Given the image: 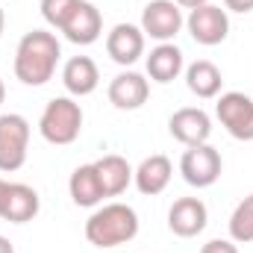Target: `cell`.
Returning <instances> with one entry per match:
<instances>
[{
	"label": "cell",
	"mask_w": 253,
	"mask_h": 253,
	"mask_svg": "<svg viewBox=\"0 0 253 253\" xmlns=\"http://www.w3.org/2000/svg\"><path fill=\"white\" fill-rule=\"evenodd\" d=\"M0 253H15V245H12L6 236H0Z\"/></svg>",
	"instance_id": "obj_27"
},
{
	"label": "cell",
	"mask_w": 253,
	"mask_h": 253,
	"mask_svg": "<svg viewBox=\"0 0 253 253\" xmlns=\"http://www.w3.org/2000/svg\"><path fill=\"white\" fill-rule=\"evenodd\" d=\"M138 236V215L126 203H106L85 221V239L94 248H118Z\"/></svg>",
	"instance_id": "obj_2"
},
{
	"label": "cell",
	"mask_w": 253,
	"mask_h": 253,
	"mask_svg": "<svg viewBox=\"0 0 253 253\" xmlns=\"http://www.w3.org/2000/svg\"><path fill=\"white\" fill-rule=\"evenodd\" d=\"M68 191H71V200H74L77 206H85V209L97 206V203L106 197L103 189H100V180H97L94 162H91V165H80V168H74V174H71V180H68Z\"/></svg>",
	"instance_id": "obj_20"
},
{
	"label": "cell",
	"mask_w": 253,
	"mask_h": 253,
	"mask_svg": "<svg viewBox=\"0 0 253 253\" xmlns=\"http://www.w3.org/2000/svg\"><path fill=\"white\" fill-rule=\"evenodd\" d=\"M62 56V44L47 30H33L18 42L15 50V77L24 85H44L53 80L56 65Z\"/></svg>",
	"instance_id": "obj_1"
},
{
	"label": "cell",
	"mask_w": 253,
	"mask_h": 253,
	"mask_svg": "<svg viewBox=\"0 0 253 253\" xmlns=\"http://www.w3.org/2000/svg\"><path fill=\"white\" fill-rule=\"evenodd\" d=\"M186 85L191 94H197L200 100H212L221 94L224 77L218 71V65H212L209 59H197L186 68Z\"/></svg>",
	"instance_id": "obj_19"
},
{
	"label": "cell",
	"mask_w": 253,
	"mask_h": 253,
	"mask_svg": "<svg viewBox=\"0 0 253 253\" xmlns=\"http://www.w3.org/2000/svg\"><path fill=\"white\" fill-rule=\"evenodd\" d=\"M106 53L118 65H135L144 56V33L135 24H115L106 36Z\"/></svg>",
	"instance_id": "obj_13"
},
{
	"label": "cell",
	"mask_w": 253,
	"mask_h": 253,
	"mask_svg": "<svg viewBox=\"0 0 253 253\" xmlns=\"http://www.w3.org/2000/svg\"><path fill=\"white\" fill-rule=\"evenodd\" d=\"M39 132L50 144H59V147L74 144L80 138V132H83V109H80V103L74 97H53L44 106L42 118H39Z\"/></svg>",
	"instance_id": "obj_3"
},
{
	"label": "cell",
	"mask_w": 253,
	"mask_h": 253,
	"mask_svg": "<svg viewBox=\"0 0 253 253\" xmlns=\"http://www.w3.org/2000/svg\"><path fill=\"white\" fill-rule=\"evenodd\" d=\"M6 100V85H3V80H0V103Z\"/></svg>",
	"instance_id": "obj_29"
},
{
	"label": "cell",
	"mask_w": 253,
	"mask_h": 253,
	"mask_svg": "<svg viewBox=\"0 0 253 253\" xmlns=\"http://www.w3.org/2000/svg\"><path fill=\"white\" fill-rule=\"evenodd\" d=\"M206 221H209V209H206V203L200 197H180L168 209V227L180 239L200 236L206 230Z\"/></svg>",
	"instance_id": "obj_11"
},
{
	"label": "cell",
	"mask_w": 253,
	"mask_h": 253,
	"mask_svg": "<svg viewBox=\"0 0 253 253\" xmlns=\"http://www.w3.org/2000/svg\"><path fill=\"white\" fill-rule=\"evenodd\" d=\"M30 147V121L18 112L0 115V171L12 174L24 168Z\"/></svg>",
	"instance_id": "obj_4"
},
{
	"label": "cell",
	"mask_w": 253,
	"mask_h": 253,
	"mask_svg": "<svg viewBox=\"0 0 253 253\" xmlns=\"http://www.w3.org/2000/svg\"><path fill=\"white\" fill-rule=\"evenodd\" d=\"M224 9H227V12L248 15V12H253V0H224Z\"/></svg>",
	"instance_id": "obj_24"
},
{
	"label": "cell",
	"mask_w": 253,
	"mask_h": 253,
	"mask_svg": "<svg viewBox=\"0 0 253 253\" xmlns=\"http://www.w3.org/2000/svg\"><path fill=\"white\" fill-rule=\"evenodd\" d=\"M186 27H189V36L203 47H215L230 36L227 9H221L215 3H203L197 9H191L189 18H186Z\"/></svg>",
	"instance_id": "obj_7"
},
{
	"label": "cell",
	"mask_w": 253,
	"mask_h": 253,
	"mask_svg": "<svg viewBox=\"0 0 253 253\" xmlns=\"http://www.w3.org/2000/svg\"><path fill=\"white\" fill-rule=\"evenodd\" d=\"M230 239L236 245L253 242V194H248L230 215Z\"/></svg>",
	"instance_id": "obj_21"
},
{
	"label": "cell",
	"mask_w": 253,
	"mask_h": 253,
	"mask_svg": "<svg viewBox=\"0 0 253 253\" xmlns=\"http://www.w3.org/2000/svg\"><path fill=\"white\" fill-rule=\"evenodd\" d=\"M94 171H97V180H100V189L106 197H118L124 194L126 186L132 183V165L126 162L124 156L118 153H106L94 162Z\"/></svg>",
	"instance_id": "obj_16"
},
{
	"label": "cell",
	"mask_w": 253,
	"mask_h": 253,
	"mask_svg": "<svg viewBox=\"0 0 253 253\" xmlns=\"http://www.w3.org/2000/svg\"><path fill=\"white\" fill-rule=\"evenodd\" d=\"M171 177H174V165H171V159H168L165 153H153V156H147V159L132 171V183H135V189L141 191V194H147V197L162 194V191L168 189Z\"/></svg>",
	"instance_id": "obj_14"
},
{
	"label": "cell",
	"mask_w": 253,
	"mask_h": 253,
	"mask_svg": "<svg viewBox=\"0 0 253 253\" xmlns=\"http://www.w3.org/2000/svg\"><path fill=\"white\" fill-rule=\"evenodd\" d=\"M174 3H177V6H180V9H197V6H203V3H209V0H174Z\"/></svg>",
	"instance_id": "obj_25"
},
{
	"label": "cell",
	"mask_w": 253,
	"mask_h": 253,
	"mask_svg": "<svg viewBox=\"0 0 253 253\" xmlns=\"http://www.w3.org/2000/svg\"><path fill=\"white\" fill-rule=\"evenodd\" d=\"M200 253H239V248L233 239H212L200 248Z\"/></svg>",
	"instance_id": "obj_23"
},
{
	"label": "cell",
	"mask_w": 253,
	"mask_h": 253,
	"mask_svg": "<svg viewBox=\"0 0 253 253\" xmlns=\"http://www.w3.org/2000/svg\"><path fill=\"white\" fill-rule=\"evenodd\" d=\"M62 85L71 97H88L100 85V71H97L94 59H88V56L68 59L62 68Z\"/></svg>",
	"instance_id": "obj_15"
},
{
	"label": "cell",
	"mask_w": 253,
	"mask_h": 253,
	"mask_svg": "<svg viewBox=\"0 0 253 253\" xmlns=\"http://www.w3.org/2000/svg\"><path fill=\"white\" fill-rule=\"evenodd\" d=\"M186 18H183V9L174 3V0H150L141 12V33L144 39H156L159 44L162 42H171L180 30H183Z\"/></svg>",
	"instance_id": "obj_8"
},
{
	"label": "cell",
	"mask_w": 253,
	"mask_h": 253,
	"mask_svg": "<svg viewBox=\"0 0 253 253\" xmlns=\"http://www.w3.org/2000/svg\"><path fill=\"white\" fill-rule=\"evenodd\" d=\"M224 171V159L221 153L206 141V144H194V147H186V153L180 156V174L183 180L194 186V189H209L218 183Z\"/></svg>",
	"instance_id": "obj_5"
},
{
	"label": "cell",
	"mask_w": 253,
	"mask_h": 253,
	"mask_svg": "<svg viewBox=\"0 0 253 253\" xmlns=\"http://www.w3.org/2000/svg\"><path fill=\"white\" fill-rule=\"evenodd\" d=\"M215 115L233 138L253 141V97L242 94V91H227L218 97Z\"/></svg>",
	"instance_id": "obj_6"
},
{
	"label": "cell",
	"mask_w": 253,
	"mask_h": 253,
	"mask_svg": "<svg viewBox=\"0 0 253 253\" xmlns=\"http://www.w3.org/2000/svg\"><path fill=\"white\" fill-rule=\"evenodd\" d=\"M3 27H6V15H3V6H0V36H3Z\"/></svg>",
	"instance_id": "obj_28"
},
{
	"label": "cell",
	"mask_w": 253,
	"mask_h": 253,
	"mask_svg": "<svg viewBox=\"0 0 253 253\" xmlns=\"http://www.w3.org/2000/svg\"><path fill=\"white\" fill-rule=\"evenodd\" d=\"M39 206H42V200H39V191L33 189V186H27V183H12L0 218L9 221V224H27V221H33V218L39 215Z\"/></svg>",
	"instance_id": "obj_17"
},
{
	"label": "cell",
	"mask_w": 253,
	"mask_h": 253,
	"mask_svg": "<svg viewBox=\"0 0 253 253\" xmlns=\"http://www.w3.org/2000/svg\"><path fill=\"white\" fill-rule=\"evenodd\" d=\"M80 0H42L39 9H42V18L53 27V30H62V24L68 21V15L74 12Z\"/></svg>",
	"instance_id": "obj_22"
},
{
	"label": "cell",
	"mask_w": 253,
	"mask_h": 253,
	"mask_svg": "<svg viewBox=\"0 0 253 253\" xmlns=\"http://www.w3.org/2000/svg\"><path fill=\"white\" fill-rule=\"evenodd\" d=\"M9 186H12V183H6V180L0 177V215H3V206H6V194H9Z\"/></svg>",
	"instance_id": "obj_26"
},
{
	"label": "cell",
	"mask_w": 253,
	"mask_h": 253,
	"mask_svg": "<svg viewBox=\"0 0 253 253\" xmlns=\"http://www.w3.org/2000/svg\"><path fill=\"white\" fill-rule=\"evenodd\" d=\"M59 33H62L71 44H83V47L85 44H94L100 39V33H103V15H100V9L94 3L80 0L74 6V12L68 15V21L62 24Z\"/></svg>",
	"instance_id": "obj_9"
},
{
	"label": "cell",
	"mask_w": 253,
	"mask_h": 253,
	"mask_svg": "<svg viewBox=\"0 0 253 253\" xmlns=\"http://www.w3.org/2000/svg\"><path fill=\"white\" fill-rule=\"evenodd\" d=\"M109 103L115 106V109H121V112H135V109H141L144 103H147V97H150V83L144 80V74H138V71H124V74H118L112 83H109Z\"/></svg>",
	"instance_id": "obj_12"
},
{
	"label": "cell",
	"mask_w": 253,
	"mask_h": 253,
	"mask_svg": "<svg viewBox=\"0 0 253 253\" xmlns=\"http://www.w3.org/2000/svg\"><path fill=\"white\" fill-rule=\"evenodd\" d=\"M168 132L186 144V147H194V144H206L209 135H212V118L200 109V106H183L177 109L171 118H168Z\"/></svg>",
	"instance_id": "obj_10"
},
{
	"label": "cell",
	"mask_w": 253,
	"mask_h": 253,
	"mask_svg": "<svg viewBox=\"0 0 253 253\" xmlns=\"http://www.w3.org/2000/svg\"><path fill=\"white\" fill-rule=\"evenodd\" d=\"M180 74H183V50L177 44L162 42L159 47L150 50V56H147V77L153 83H162L165 85V83L177 80Z\"/></svg>",
	"instance_id": "obj_18"
}]
</instances>
